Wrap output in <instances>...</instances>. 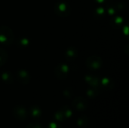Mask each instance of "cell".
Instances as JSON below:
<instances>
[{"label": "cell", "mask_w": 129, "mask_h": 128, "mask_svg": "<svg viewBox=\"0 0 129 128\" xmlns=\"http://www.w3.org/2000/svg\"><path fill=\"white\" fill-rule=\"evenodd\" d=\"M14 40V34L12 30L6 26H0V42L4 45H11Z\"/></svg>", "instance_id": "6da1fadb"}, {"label": "cell", "mask_w": 129, "mask_h": 128, "mask_svg": "<svg viewBox=\"0 0 129 128\" xmlns=\"http://www.w3.org/2000/svg\"><path fill=\"white\" fill-rule=\"evenodd\" d=\"M54 11L60 17H67L70 13V8L67 3L64 2H59L55 4Z\"/></svg>", "instance_id": "7a4b0ae2"}, {"label": "cell", "mask_w": 129, "mask_h": 128, "mask_svg": "<svg viewBox=\"0 0 129 128\" xmlns=\"http://www.w3.org/2000/svg\"><path fill=\"white\" fill-rule=\"evenodd\" d=\"M102 64V60L100 57L98 56H91L88 57L86 60V65L88 69H98L101 68Z\"/></svg>", "instance_id": "3957f363"}, {"label": "cell", "mask_w": 129, "mask_h": 128, "mask_svg": "<svg viewBox=\"0 0 129 128\" xmlns=\"http://www.w3.org/2000/svg\"><path fill=\"white\" fill-rule=\"evenodd\" d=\"M13 116L20 121H24L27 118V111L22 106H17L13 109Z\"/></svg>", "instance_id": "277c9868"}, {"label": "cell", "mask_w": 129, "mask_h": 128, "mask_svg": "<svg viewBox=\"0 0 129 128\" xmlns=\"http://www.w3.org/2000/svg\"><path fill=\"white\" fill-rule=\"evenodd\" d=\"M73 106L78 110V111H85L88 106V101L86 99L82 97H78L75 98L73 101Z\"/></svg>", "instance_id": "5b68a950"}, {"label": "cell", "mask_w": 129, "mask_h": 128, "mask_svg": "<svg viewBox=\"0 0 129 128\" xmlns=\"http://www.w3.org/2000/svg\"><path fill=\"white\" fill-rule=\"evenodd\" d=\"M69 72V67L65 63H61L55 68V75L59 79H64Z\"/></svg>", "instance_id": "8992f818"}, {"label": "cell", "mask_w": 129, "mask_h": 128, "mask_svg": "<svg viewBox=\"0 0 129 128\" xmlns=\"http://www.w3.org/2000/svg\"><path fill=\"white\" fill-rule=\"evenodd\" d=\"M17 78L23 84H27L30 81L29 74L25 70H19L17 72Z\"/></svg>", "instance_id": "52a82bcc"}, {"label": "cell", "mask_w": 129, "mask_h": 128, "mask_svg": "<svg viewBox=\"0 0 129 128\" xmlns=\"http://www.w3.org/2000/svg\"><path fill=\"white\" fill-rule=\"evenodd\" d=\"M85 80L93 88H96L100 84L99 78H97V77H95V76H94V75H87L85 77Z\"/></svg>", "instance_id": "ba28073f"}, {"label": "cell", "mask_w": 129, "mask_h": 128, "mask_svg": "<svg viewBox=\"0 0 129 128\" xmlns=\"http://www.w3.org/2000/svg\"><path fill=\"white\" fill-rule=\"evenodd\" d=\"M77 124L81 128H86L89 124V119L87 116L82 115L81 117L79 118L77 121Z\"/></svg>", "instance_id": "9c48e42d"}, {"label": "cell", "mask_w": 129, "mask_h": 128, "mask_svg": "<svg viewBox=\"0 0 129 128\" xmlns=\"http://www.w3.org/2000/svg\"><path fill=\"white\" fill-rule=\"evenodd\" d=\"M77 56V50L73 48V47H70L69 48L67 51H66V57L68 59H72V58H75Z\"/></svg>", "instance_id": "30bf717a"}, {"label": "cell", "mask_w": 129, "mask_h": 128, "mask_svg": "<svg viewBox=\"0 0 129 128\" xmlns=\"http://www.w3.org/2000/svg\"><path fill=\"white\" fill-rule=\"evenodd\" d=\"M59 112H60V114H61L62 116L63 117L64 120L67 119V118H70V116H71V115H72L71 110H70L67 106H63V107H62V108L59 110Z\"/></svg>", "instance_id": "8fae6325"}, {"label": "cell", "mask_w": 129, "mask_h": 128, "mask_svg": "<svg viewBox=\"0 0 129 128\" xmlns=\"http://www.w3.org/2000/svg\"><path fill=\"white\" fill-rule=\"evenodd\" d=\"M2 78L4 81H5L6 83L11 84L13 82V76L11 72H5L2 74Z\"/></svg>", "instance_id": "7c38bea8"}, {"label": "cell", "mask_w": 129, "mask_h": 128, "mask_svg": "<svg viewBox=\"0 0 129 128\" xmlns=\"http://www.w3.org/2000/svg\"><path fill=\"white\" fill-rule=\"evenodd\" d=\"M31 114L34 118L37 119L38 118H39L41 116V111H40L39 108L34 106V107H32V109H31Z\"/></svg>", "instance_id": "4fadbf2b"}, {"label": "cell", "mask_w": 129, "mask_h": 128, "mask_svg": "<svg viewBox=\"0 0 129 128\" xmlns=\"http://www.w3.org/2000/svg\"><path fill=\"white\" fill-rule=\"evenodd\" d=\"M7 53L5 51H4L3 49H1L0 48V66L3 65L6 60H7Z\"/></svg>", "instance_id": "5bb4252c"}, {"label": "cell", "mask_w": 129, "mask_h": 128, "mask_svg": "<svg viewBox=\"0 0 129 128\" xmlns=\"http://www.w3.org/2000/svg\"><path fill=\"white\" fill-rule=\"evenodd\" d=\"M87 94L91 97V98H94L95 97H97L98 95V91L96 89V88H90L88 91H87Z\"/></svg>", "instance_id": "9a60e30c"}, {"label": "cell", "mask_w": 129, "mask_h": 128, "mask_svg": "<svg viewBox=\"0 0 129 128\" xmlns=\"http://www.w3.org/2000/svg\"><path fill=\"white\" fill-rule=\"evenodd\" d=\"M101 84L104 87H110L111 88V81L108 78H103L101 81Z\"/></svg>", "instance_id": "2e32d148"}, {"label": "cell", "mask_w": 129, "mask_h": 128, "mask_svg": "<svg viewBox=\"0 0 129 128\" xmlns=\"http://www.w3.org/2000/svg\"><path fill=\"white\" fill-rule=\"evenodd\" d=\"M26 128H43L42 126L39 123H32L27 125Z\"/></svg>", "instance_id": "e0dca14e"}, {"label": "cell", "mask_w": 129, "mask_h": 128, "mask_svg": "<svg viewBox=\"0 0 129 128\" xmlns=\"http://www.w3.org/2000/svg\"><path fill=\"white\" fill-rule=\"evenodd\" d=\"M95 13L99 14V15H102V14H104L105 13V9L104 8H102V7H99V8H97Z\"/></svg>", "instance_id": "ac0fdd59"}, {"label": "cell", "mask_w": 129, "mask_h": 128, "mask_svg": "<svg viewBox=\"0 0 129 128\" xmlns=\"http://www.w3.org/2000/svg\"><path fill=\"white\" fill-rule=\"evenodd\" d=\"M48 128H62V127L60 125H59V124H55V123H51L48 125Z\"/></svg>", "instance_id": "d6986e66"}, {"label": "cell", "mask_w": 129, "mask_h": 128, "mask_svg": "<svg viewBox=\"0 0 129 128\" xmlns=\"http://www.w3.org/2000/svg\"><path fill=\"white\" fill-rule=\"evenodd\" d=\"M20 43L21 45H28V43H29V41H28L27 38H22V39H20Z\"/></svg>", "instance_id": "ffe728a7"}, {"label": "cell", "mask_w": 129, "mask_h": 128, "mask_svg": "<svg viewBox=\"0 0 129 128\" xmlns=\"http://www.w3.org/2000/svg\"><path fill=\"white\" fill-rule=\"evenodd\" d=\"M122 21H123L122 19L120 18V17H116V18L115 19V23H116V24H118V25L121 24Z\"/></svg>", "instance_id": "44dd1931"}, {"label": "cell", "mask_w": 129, "mask_h": 128, "mask_svg": "<svg viewBox=\"0 0 129 128\" xmlns=\"http://www.w3.org/2000/svg\"><path fill=\"white\" fill-rule=\"evenodd\" d=\"M96 1H97V2H101H101H105L106 0H96Z\"/></svg>", "instance_id": "7402d4cb"}]
</instances>
